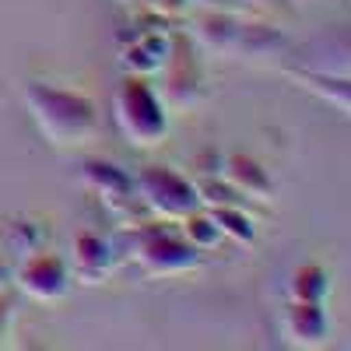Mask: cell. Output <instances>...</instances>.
I'll return each mask as SVG.
<instances>
[{
	"label": "cell",
	"mask_w": 351,
	"mask_h": 351,
	"mask_svg": "<svg viewBox=\"0 0 351 351\" xmlns=\"http://www.w3.org/2000/svg\"><path fill=\"white\" fill-rule=\"evenodd\" d=\"M21 99L39 134L56 148H74V144H88L99 137L102 116L95 99H88L84 92L49 84V81H25Z\"/></svg>",
	"instance_id": "cell-1"
},
{
	"label": "cell",
	"mask_w": 351,
	"mask_h": 351,
	"mask_svg": "<svg viewBox=\"0 0 351 351\" xmlns=\"http://www.w3.org/2000/svg\"><path fill=\"white\" fill-rule=\"evenodd\" d=\"M116 243H120L123 256H134L141 263V271L152 278H176V274H190L200 267V250L183 239V232L169 228L165 218L127 225L116 236Z\"/></svg>",
	"instance_id": "cell-2"
},
{
	"label": "cell",
	"mask_w": 351,
	"mask_h": 351,
	"mask_svg": "<svg viewBox=\"0 0 351 351\" xmlns=\"http://www.w3.org/2000/svg\"><path fill=\"white\" fill-rule=\"evenodd\" d=\"M116 127L134 148H158L169 137V106L162 102L152 77L127 74L112 99Z\"/></svg>",
	"instance_id": "cell-3"
},
{
	"label": "cell",
	"mask_w": 351,
	"mask_h": 351,
	"mask_svg": "<svg viewBox=\"0 0 351 351\" xmlns=\"http://www.w3.org/2000/svg\"><path fill=\"white\" fill-rule=\"evenodd\" d=\"M137 193L144 200V208L155 211L165 221H183L186 215H193L200 204V190L190 176H183L180 169H169V165H144L137 176Z\"/></svg>",
	"instance_id": "cell-4"
},
{
	"label": "cell",
	"mask_w": 351,
	"mask_h": 351,
	"mask_svg": "<svg viewBox=\"0 0 351 351\" xmlns=\"http://www.w3.org/2000/svg\"><path fill=\"white\" fill-rule=\"evenodd\" d=\"M77 176H81V183L92 190L116 218L123 221V228L141 221L144 200H141V193H137L134 176H130L123 165H116V162H109V158H84Z\"/></svg>",
	"instance_id": "cell-5"
},
{
	"label": "cell",
	"mask_w": 351,
	"mask_h": 351,
	"mask_svg": "<svg viewBox=\"0 0 351 351\" xmlns=\"http://www.w3.org/2000/svg\"><path fill=\"white\" fill-rule=\"evenodd\" d=\"M162 74H165V84H162L158 95L172 112H190V109L208 102L211 84H208V74H204V67L197 64L190 46H180V49L172 46V56L162 67Z\"/></svg>",
	"instance_id": "cell-6"
},
{
	"label": "cell",
	"mask_w": 351,
	"mask_h": 351,
	"mask_svg": "<svg viewBox=\"0 0 351 351\" xmlns=\"http://www.w3.org/2000/svg\"><path fill=\"white\" fill-rule=\"evenodd\" d=\"M18 288L25 291L28 299L36 302H60L67 291H71V263L60 256V253H49L46 246L21 256V263L14 267V278Z\"/></svg>",
	"instance_id": "cell-7"
},
{
	"label": "cell",
	"mask_w": 351,
	"mask_h": 351,
	"mask_svg": "<svg viewBox=\"0 0 351 351\" xmlns=\"http://www.w3.org/2000/svg\"><path fill=\"white\" fill-rule=\"evenodd\" d=\"M123 250L116 239L102 236V232H77L74 243H71V278L81 285H102L109 281V274L116 271Z\"/></svg>",
	"instance_id": "cell-8"
},
{
	"label": "cell",
	"mask_w": 351,
	"mask_h": 351,
	"mask_svg": "<svg viewBox=\"0 0 351 351\" xmlns=\"http://www.w3.org/2000/svg\"><path fill=\"white\" fill-rule=\"evenodd\" d=\"M172 56V39L169 28H134V32L120 36V67L123 74L137 77H155Z\"/></svg>",
	"instance_id": "cell-9"
},
{
	"label": "cell",
	"mask_w": 351,
	"mask_h": 351,
	"mask_svg": "<svg viewBox=\"0 0 351 351\" xmlns=\"http://www.w3.org/2000/svg\"><path fill=\"white\" fill-rule=\"evenodd\" d=\"M281 327L288 344L295 348H324L330 341V313L324 302H295L288 299L281 313Z\"/></svg>",
	"instance_id": "cell-10"
},
{
	"label": "cell",
	"mask_w": 351,
	"mask_h": 351,
	"mask_svg": "<svg viewBox=\"0 0 351 351\" xmlns=\"http://www.w3.org/2000/svg\"><path fill=\"white\" fill-rule=\"evenodd\" d=\"M218 176L221 180H228L232 186H236L243 197H250V200H274V193H278V186H274V176L263 169V162H256L253 155H246V152H228V155H221V169H218Z\"/></svg>",
	"instance_id": "cell-11"
},
{
	"label": "cell",
	"mask_w": 351,
	"mask_h": 351,
	"mask_svg": "<svg viewBox=\"0 0 351 351\" xmlns=\"http://www.w3.org/2000/svg\"><path fill=\"white\" fill-rule=\"evenodd\" d=\"M246 14H228V11H200L190 25V39L197 43V49L221 56V53H236V39H239V25Z\"/></svg>",
	"instance_id": "cell-12"
},
{
	"label": "cell",
	"mask_w": 351,
	"mask_h": 351,
	"mask_svg": "<svg viewBox=\"0 0 351 351\" xmlns=\"http://www.w3.org/2000/svg\"><path fill=\"white\" fill-rule=\"evenodd\" d=\"M288 46L285 32L278 25L263 21L256 14H246L239 25V39H236V53L239 56H278Z\"/></svg>",
	"instance_id": "cell-13"
},
{
	"label": "cell",
	"mask_w": 351,
	"mask_h": 351,
	"mask_svg": "<svg viewBox=\"0 0 351 351\" xmlns=\"http://www.w3.org/2000/svg\"><path fill=\"white\" fill-rule=\"evenodd\" d=\"M302 88H309L313 95H319L324 102L337 106L341 112L351 116V74H341V71H319V67H309V71H288Z\"/></svg>",
	"instance_id": "cell-14"
},
{
	"label": "cell",
	"mask_w": 351,
	"mask_h": 351,
	"mask_svg": "<svg viewBox=\"0 0 351 351\" xmlns=\"http://www.w3.org/2000/svg\"><path fill=\"white\" fill-rule=\"evenodd\" d=\"M330 291H334V281L324 263H302L288 278V299H295V302H324L327 306Z\"/></svg>",
	"instance_id": "cell-15"
},
{
	"label": "cell",
	"mask_w": 351,
	"mask_h": 351,
	"mask_svg": "<svg viewBox=\"0 0 351 351\" xmlns=\"http://www.w3.org/2000/svg\"><path fill=\"white\" fill-rule=\"evenodd\" d=\"M46 239H49V228H46L39 218H14V221H8V228H4V243H8V250H11L18 260L28 256V253H36V250H43Z\"/></svg>",
	"instance_id": "cell-16"
},
{
	"label": "cell",
	"mask_w": 351,
	"mask_h": 351,
	"mask_svg": "<svg viewBox=\"0 0 351 351\" xmlns=\"http://www.w3.org/2000/svg\"><path fill=\"white\" fill-rule=\"evenodd\" d=\"M180 232H183V239H186L190 246H197L200 253H211V250H218V246L225 243L218 221L211 218V211H204V208H197L193 215H186V218L180 221Z\"/></svg>",
	"instance_id": "cell-17"
},
{
	"label": "cell",
	"mask_w": 351,
	"mask_h": 351,
	"mask_svg": "<svg viewBox=\"0 0 351 351\" xmlns=\"http://www.w3.org/2000/svg\"><path fill=\"white\" fill-rule=\"evenodd\" d=\"M208 211H211V218L218 221V228H221L225 239L239 243V246H246V243L256 239V221H253V215H250L246 208H208Z\"/></svg>",
	"instance_id": "cell-18"
},
{
	"label": "cell",
	"mask_w": 351,
	"mask_h": 351,
	"mask_svg": "<svg viewBox=\"0 0 351 351\" xmlns=\"http://www.w3.org/2000/svg\"><path fill=\"white\" fill-rule=\"evenodd\" d=\"M197 190H200L204 208H250V197H243L228 180H221V176H211V180L197 183Z\"/></svg>",
	"instance_id": "cell-19"
},
{
	"label": "cell",
	"mask_w": 351,
	"mask_h": 351,
	"mask_svg": "<svg viewBox=\"0 0 351 351\" xmlns=\"http://www.w3.org/2000/svg\"><path fill=\"white\" fill-rule=\"evenodd\" d=\"M144 14H155V18H165V21H180V18H190L193 11V0H137Z\"/></svg>",
	"instance_id": "cell-20"
},
{
	"label": "cell",
	"mask_w": 351,
	"mask_h": 351,
	"mask_svg": "<svg viewBox=\"0 0 351 351\" xmlns=\"http://www.w3.org/2000/svg\"><path fill=\"white\" fill-rule=\"evenodd\" d=\"M193 8H204V11H228V14H253L243 0H193Z\"/></svg>",
	"instance_id": "cell-21"
},
{
	"label": "cell",
	"mask_w": 351,
	"mask_h": 351,
	"mask_svg": "<svg viewBox=\"0 0 351 351\" xmlns=\"http://www.w3.org/2000/svg\"><path fill=\"white\" fill-rule=\"evenodd\" d=\"M11 327H14V302L0 291V348L8 344V337H11Z\"/></svg>",
	"instance_id": "cell-22"
},
{
	"label": "cell",
	"mask_w": 351,
	"mask_h": 351,
	"mask_svg": "<svg viewBox=\"0 0 351 351\" xmlns=\"http://www.w3.org/2000/svg\"><path fill=\"white\" fill-rule=\"evenodd\" d=\"M243 4L256 14V8H260V11H281V8L288 4V0H243Z\"/></svg>",
	"instance_id": "cell-23"
},
{
	"label": "cell",
	"mask_w": 351,
	"mask_h": 351,
	"mask_svg": "<svg viewBox=\"0 0 351 351\" xmlns=\"http://www.w3.org/2000/svg\"><path fill=\"white\" fill-rule=\"evenodd\" d=\"M11 278H14V267H11V263H4V260H0V291H4V288L11 285Z\"/></svg>",
	"instance_id": "cell-24"
},
{
	"label": "cell",
	"mask_w": 351,
	"mask_h": 351,
	"mask_svg": "<svg viewBox=\"0 0 351 351\" xmlns=\"http://www.w3.org/2000/svg\"><path fill=\"white\" fill-rule=\"evenodd\" d=\"M120 4H123V0H120Z\"/></svg>",
	"instance_id": "cell-25"
}]
</instances>
